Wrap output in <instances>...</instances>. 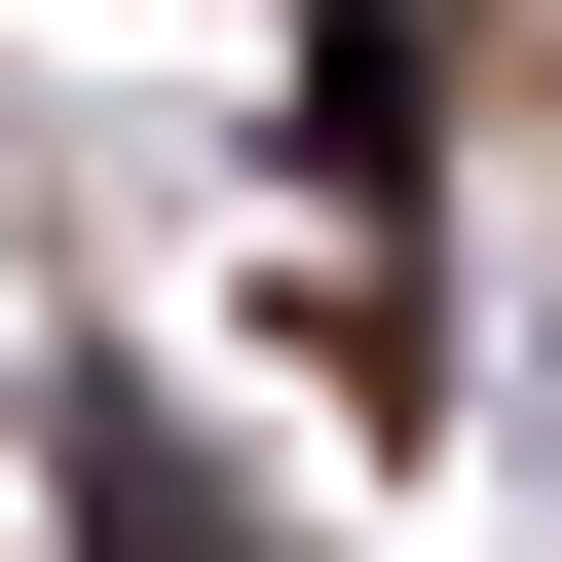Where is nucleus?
Here are the masks:
<instances>
[{"label": "nucleus", "mask_w": 562, "mask_h": 562, "mask_svg": "<svg viewBox=\"0 0 562 562\" xmlns=\"http://www.w3.org/2000/svg\"><path fill=\"white\" fill-rule=\"evenodd\" d=\"M76 562H225V487H188V450H113V487H76Z\"/></svg>", "instance_id": "1"}]
</instances>
